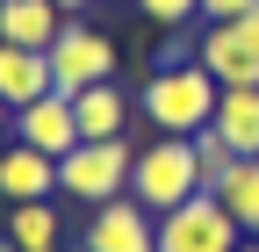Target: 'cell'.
Instances as JSON below:
<instances>
[{
  "label": "cell",
  "instance_id": "cell-8",
  "mask_svg": "<svg viewBox=\"0 0 259 252\" xmlns=\"http://www.w3.org/2000/svg\"><path fill=\"white\" fill-rule=\"evenodd\" d=\"M51 195H58V159L15 137L0 151V202H51Z\"/></svg>",
  "mask_w": 259,
  "mask_h": 252
},
{
  "label": "cell",
  "instance_id": "cell-13",
  "mask_svg": "<svg viewBox=\"0 0 259 252\" xmlns=\"http://www.w3.org/2000/svg\"><path fill=\"white\" fill-rule=\"evenodd\" d=\"M209 130H223V144H231L238 159H259V87H223Z\"/></svg>",
  "mask_w": 259,
  "mask_h": 252
},
{
  "label": "cell",
  "instance_id": "cell-21",
  "mask_svg": "<svg viewBox=\"0 0 259 252\" xmlns=\"http://www.w3.org/2000/svg\"><path fill=\"white\" fill-rule=\"evenodd\" d=\"M238 29H252V36H259V0H245V15H238Z\"/></svg>",
  "mask_w": 259,
  "mask_h": 252
},
{
  "label": "cell",
  "instance_id": "cell-9",
  "mask_svg": "<svg viewBox=\"0 0 259 252\" xmlns=\"http://www.w3.org/2000/svg\"><path fill=\"white\" fill-rule=\"evenodd\" d=\"M15 137H22V144H36V151H51V159H65V151L79 144V122H72V101H65V94H44V101H29V108H15Z\"/></svg>",
  "mask_w": 259,
  "mask_h": 252
},
{
  "label": "cell",
  "instance_id": "cell-5",
  "mask_svg": "<svg viewBox=\"0 0 259 252\" xmlns=\"http://www.w3.org/2000/svg\"><path fill=\"white\" fill-rule=\"evenodd\" d=\"M101 79H115V44H108L94 22H65L58 44H51V87L72 101V94L101 87Z\"/></svg>",
  "mask_w": 259,
  "mask_h": 252
},
{
  "label": "cell",
  "instance_id": "cell-10",
  "mask_svg": "<svg viewBox=\"0 0 259 252\" xmlns=\"http://www.w3.org/2000/svg\"><path fill=\"white\" fill-rule=\"evenodd\" d=\"M51 87V51H22V44H0V101L8 108H29V101H44Z\"/></svg>",
  "mask_w": 259,
  "mask_h": 252
},
{
  "label": "cell",
  "instance_id": "cell-1",
  "mask_svg": "<svg viewBox=\"0 0 259 252\" xmlns=\"http://www.w3.org/2000/svg\"><path fill=\"white\" fill-rule=\"evenodd\" d=\"M216 101H223V87H216L209 65H158V72L137 87V115L151 122L158 137L209 130V122H216Z\"/></svg>",
  "mask_w": 259,
  "mask_h": 252
},
{
  "label": "cell",
  "instance_id": "cell-3",
  "mask_svg": "<svg viewBox=\"0 0 259 252\" xmlns=\"http://www.w3.org/2000/svg\"><path fill=\"white\" fill-rule=\"evenodd\" d=\"M130 166H137V151L130 137H101V144H72L58 159V195H72L87 209H101L115 195H130Z\"/></svg>",
  "mask_w": 259,
  "mask_h": 252
},
{
  "label": "cell",
  "instance_id": "cell-20",
  "mask_svg": "<svg viewBox=\"0 0 259 252\" xmlns=\"http://www.w3.org/2000/svg\"><path fill=\"white\" fill-rule=\"evenodd\" d=\"M51 8H58L65 22H87V8H94V0H51Z\"/></svg>",
  "mask_w": 259,
  "mask_h": 252
},
{
  "label": "cell",
  "instance_id": "cell-18",
  "mask_svg": "<svg viewBox=\"0 0 259 252\" xmlns=\"http://www.w3.org/2000/svg\"><path fill=\"white\" fill-rule=\"evenodd\" d=\"M194 51H202V36H194V29H166V44H158V65H194Z\"/></svg>",
  "mask_w": 259,
  "mask_h": 252
},
{
  "label": "cell",
  "instance_id": "cell-17",
  "mask_svg": "<svg viewBox=\"0 0 259 252\" xmlns=\"http://www.w3.org/2000/svg\"><path fill=\"white\" fill-rule=\"evenodd\" d=\"M137 15H151L158 29H187L194 15H202V0H137Z\"/></svg>",
  "mask_w": 259,
  "mask_h": 252
},
{
  "label": "cell",
  "instance_id": "cell-4",
  "mask_svg": "<svg viewBox=\"0 0 259 252\" xmlns=\"http://www.w3.org/2000/svg\"><path fill=\"white\" fill-rule=\"evenodd\" d=\"M238 245H245V231L231 224V209H223L209 187L158 216V252H238Z\"/></svg>",
  "mask_w": 259,
  "mask_h": 252
},
{
  "label": "cell",
  "instance_id": "cell-12",
  "mask_svg": "<svg viewBox=\"0 0 259 252\" xmlns=\"http://www.w3.org/2000/svg\"><path fill=\"white\" fill-rule=\"evenodd\" d=\"M65 15L51 0H0V44H22V51H51L58 44Z\"/></svg>",
  "mask_w": 259,
  "mask_h": 252
},
{
  "label": "cell",
  "instance_id": "cell-2",
  "mask_svg": "<svg viewBox=\"0 0 259 252\" xmlns=\"http://www.w3.org/2000/svg\"><path fill=\"white\" fill-rule=\"evenodd\" d=\"M202 159H194V144L187 137H151L137 144V166H130V202H144L151 216H166L180 209L187 195H202Z\"/></svg>",
  "mask_w": 259,
  "mask_h": 252
},
{
  "label": "cell",
  "instance_id": "cell-14",
  "mask_svg": "<svg viewBox=\"0 0 259 252\" xmlns=\"http://www.w3.org/2000/svg\"><path fill=\"white\" fill-rule=\"evenodd\" d=\"M8 245L15 252H58L65 245L58 202H8Z\"/></svg>",
  "mask_w": 259,
  "mask_h": 252
},
{
  "label": "cell",
  "instance_id": "cell-11",
  "mask_svg": "<svg viewBox=\"0 0 259 252\" xmlns=\"http://www.w3.org/2000/svg\"><path fill=\"white\" fill-rule=\"evenodd\" d=\"M72 122H79V144H101V137H122V130H130V94H122L115 79H101V87H87V94H72Z\"/></svg>",
  "mask_w": 259,
  "mask_h": 252
},
{
  "label": "cell",
  "instance_id": "cell-22",
  "mask_svg": "<svg viewBox=\"0 0 259 252\" xmlns=\"http://www.w3.org/2000/svg\"><path fill=\"white\" fill-rule=\"evenodd\" d=\"M8 130H15V108H8V101H0V137H8Z\"/></svg>",
  "mask_w": 259,
  "mask_h": 252
},
{
  "label": "cell",
  "instance_id": "cell-15",
  "mask_svg": "<svg viewBox=\"0 0 259 252\" xmlns=\"http://www.w3.org/2000/svg\"><path fill=\"white\" fill-rule=\"evenodd\" d=\"M209 195H216L223 209H231V224H238L245 238H259V159H238L231 173H223V180L209 187Z\"/></svg>",
  "mask_w": 259,
  "mask_h": 252
},
{
  "label": "cell",
  "instance_id": "cell-6",
  "mask_svg": "<svg viewBox=\"0 0 259 252\" xmlns=\"http://www.w3.org/2000/svg\"><path fill=\"white\" fill-rule=\"evenodd\" d=\"M79 245L87 252H158V216L144 202L115 195V202H101V209L87 216V238Z\"/></svg>",
  "mask_w": 259,
  "mask_h": 252
},
{
  "label": "cell",
  "instance_id": "cell-19",
  "mask_svg": "<svg viewBox=\"0 0 259 252\" xmlns=\"http://www.w3.org/2000/svg\"><path fill=\"white\" fill-rule=\"evenodd\" d=\"M202 15H209V22H238V15H245V0H202Z\"/></svg>",
  "mask_w": 259,
  "mask_h": 252
},
{
  "label": "cell",
  "instance_id": "cell-23",
  "mask_svg": "<svg viewBox=\"0 0 259 252\" xmlns=\"http://www.w3.org/2000/svg\"><path fill=\"white\" fill-rule=\"evenodd\" d=\"M238 252H259V238H245V245H238Z\"/></svg>",
  "mask_w": 259,
  "mask_h": 252
},
{
  "label": "cell",
  "instance_id": "cell-7",
  "mask_svg": "<svg viewBox=\"0 0 259 252\" xmlns=\"http://www.w3.org/2000/svg\"><path fill=\"white\" fill-rule=\"evenodd\" d=\"M194 65H209L216 87H259V36H252V29H238V22H209Z\"/></svg>",
  "mask_w": 259,
  "mask_h": 252
},
{
  "label": "cell",
  "instance_id": "cell-16",
  "mask_svg": "<svg viewBox=\"0 0 259 252\" xmlns=\"http://www.w3.org/2000/svg\"><path fill=\"white\" fill-rule=\"evenodd\" d=\"M187 144H194V159H202V180H209V187H216L223 173H231V166H238V151H231V144H223V130H194Z\"/></svg>",
  "mask_w": 259,
  "mask_h": 252
},
{
  "label": "cell",
  "instance_id": "cell-24",
  "mask_svg": "<svg viewBox=\"0 0 259 252\" xmlns=\"http://www.w3.org/2000/svg\"><path fill=\"white\" fill-rule=\"evenodd\" d=\"M0 252H15V245H8V231H0Z\"/></svg>",
  "mask_w": 259,
  "mask_h": 252
}]
</instances>
